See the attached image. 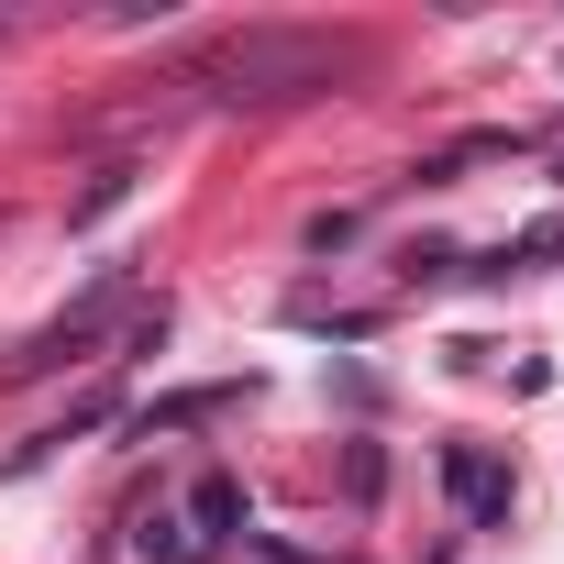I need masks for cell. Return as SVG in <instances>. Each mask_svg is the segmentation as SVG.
<instances>
[{
	"label": "cell",
	"mask_w": 564,
	"mask_h": 564,
	"mask_svg": "<svg viewBox=\"0 0 564 564\" xmlns=\"http://www.w3.org/2000/svg\"><path fill=\"white\" fill-rule=\"evenodd\" d=\"M122 300H133V265H100L78 311H56V322H45V333L23 344V355H0V388H34V377H56L67 355H89V344L111 333V311H122Z\"/></svg>",
	"instance_id": "2"
},
{
	"label": "cell",
	"mask_w": 564,
	"mask_h": 564,
	"mask_svg": "<svg viewBox=\"0 0 564 564\" xmlns=\"http://www.w3.org/2000/svg\"><path fill=\"white\" fill-rule=\"evenodd\" d=\"M133 553H144V564H210V553L188 542V520H177V509H133Z\"/></svg>",
	"instance_id": "6"
},
{
	"label": "cell",
	"mask_w": 564,
	"mask_h": 564,
	"mask_svg": "<svg viewBox=\"0 0 564 564\" xmlns=\"http://www.w3.org/2000/svg\"><path fill=\"white\" fill-rule=\"evenodd\" d=\"M177 520H188V542H199V553H243V542H254V509H243V476H221V465H210V476L188 487V509H177Z\"/></svg>",
	"instance_id": "3"
},
{
	"label": "cell",
	"mask_w": 564,
	"mask_h": 564,
	"mask_svg": "<svg viewBox=\"0 0 564 564\" xmlns=\"http://www.w3.org/2000/svg\"><path fill=\"white\" fill-rule=\"evenodd\" d=\"M344 487H355V498H377V487H388V454H377V443H355V454H344Z\"/></svg>",
	"instance_id": "8"
},
{
	"label": "cell",
	"mask_w": 564,
	"mask_h": 564,
	"mask_svg": "<svg viewBox=\"0 0 564 564\" xmlns=\"http://www.w3.org/2000/svg\"><path fill=\"white\" fill-rule=\"evenodd\" d=\"M111 410H122V399H111V388H89V399H78V410H67V421H45V432H34V443H12V476H34V465H45V454H56V443H78V432H100V421H111Z\"/></svg>",
	"instance_id": "5"
},
{
	"label": "cell",
	"mask_w": 564,
	"mask_h": 564,
	"mask_svg": "<svg viewBox=\"0 0 564 564\" xmlns=\"http://www.w3.org/2000/svg\"><path fill=\"white\" fill-rule=\"evenodd\" d=\"M443 487H454V509H465V520H509V465H498V454L443 443Z\"/></svg>",
	"instance_id": "4"
},
{
	"label": "cell",
	"mask_w": 564,
	"mask_h": 564,
	"mask_svg": "<svg viewBox=\"0 0 564 564\" xmlns=\"http://www.w3.org/2000/svg\"><path fill=\"white\" fill-rule=\"evenodd\" d=\"M355 67H366V56L333 45V34L254 23V34H221V45L188 67V89H210V100H232V111H289V100H333Z\"/></svg>",
	"instance_id": "1"
},
{
	"label": "cell",
	"mask_w": 564,
	"mask_h": 564,
	"mask_svg": "<svg viewBox=\"0 0 564 564\" xmlns=\"http://www.w3.org/2000/svg\"><path fill=\"white\" fill-rule=\"evenodd\" d=\"M122 188H133V155H111L89 188H78V221H100V210H122Z\"/></svg>",
	"instance_id": "7"
}]
</instances>
